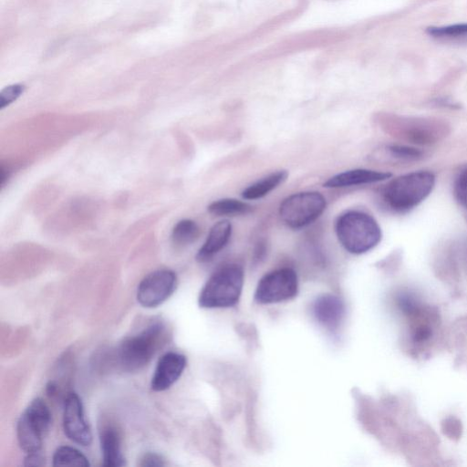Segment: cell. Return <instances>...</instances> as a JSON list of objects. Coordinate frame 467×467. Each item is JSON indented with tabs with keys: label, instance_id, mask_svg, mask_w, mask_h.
<instances>
[{
	"label": "cell",
	"instance_id": "8",
	"mask_svg": "<svg viewBox=\"0 0 467 467\" xmlns=\"http://www.w3.org/2000/svg\"><path fill=\"white\" fill-rule=\"evenodd\" d=\"M298 291L296 273L288 267L265 275L255 289L254 300L259 304L279 303L295 297Z\"/></svg>",
	"mask_w": 467,
	"mask_h": 467
},
{
	"label": "cell",
	"instance_id": "1",
	"mask_svg": "<svg viewBox=\"0 0 467 467\" xmlns=\"http://www.w3.org/2000/svg\"><path fill=\"white\" fill-rule=\"evenodd\" d=\"M379 123L390 136L418 146L435 144L451 132L450 124L436 117L403 116L382 114Z\"/></svg>",
	"mask_w": 467,
	"mask_h": 467
},
{
	"label": "cell",
	"instance_id": "23",
	"mask_svg": "<svg viewBox=\"0 0 467 467\" xmlns=\"http://www.w3.org/2000/svg\"><path fill=\"white\" fill-rule=\"evenodd\" d=\"M453 193L459 204L467 209V167L457 176L453 185Z\"/></svg>",
	"mask_w": 467,
	"mask_h": 467
},
{
	"label": "cell",
	"instance_id": "6",
	"mask_svg": "<svg viewBox=\"0 0 467 467\" xmlns=\"http://www.w3.org/2000/svg\"><path fill=\"white\" fill-rule=\"evenodd\" d=\"M51 424V412L46 402L36 398L20 416L16 435L19 445L26 453L41 451L42 441Z\"/></svg>",
	"mask_w": 467,
	"mask_h": 467
},
{
	"label": "cell",
	"instance_id": "11",
	"mask_svg": "<svg viewBox=\"0 0 467 467\" xmlns=\"http://www.w3.org/2000/svg\"><path fill=\"white\" fill-rule=\"evenodd\" d=\"M397 303L399 308L410 321V337L413 342L421 344L430 339L433 330L431 314L423 308L414 295L402 292L398 296Z\"/></svg>",
	"mask_w": 467,
	"mask_h": 467
},
{
	"label": "cell",
	"instance_id": "12",
	"mask_svg": "<svg viewBox=\"0 0 467 467\" xmlns=\"http://www.w3.org/2000/svg\"><path fill=\"white\" fill-rule=\"evenodd\" d=\"M187 364L186 357L177 352H168L159 359L150 381L154 391L170 389L182 376Z\"/></svg>",
	"mask_w": 467,
	"mask_h": 467
},
{
	"label": "cell",
	"instance_id": "9",
	"mask_svg": "<svg viewBox=\"0 0 467 467\" xmlns=\"http://www.w3.org/2000/svg\"><path fill=\"white\" fill-rule=\"evenodd\" d=\"M176 286L177 275L172 270L153 271L139 284L137 300L143 307H157L174 293Z\"/></svg>",
	"mask_w": 467,
	"mask_h": 467
},
{
	"label": "cell",
	"instance_id": "15",
	"mask_svg": "<svg viewBox=\"0 0 467 467\" xmlns=\"http://www.w3.org/2000/svg\"><path fill=\"white\" fill-rule=\"evenodd\" d=\"M313 313L321 325L332 330L339 326L344 317L345 307L338 297L324 295L315 301Z\"/></svg>",
	"mask_w": 467,
	"mask_h": 467
},
{
	"label": "cell",
	"instance_id": "18",
	"mask_svg": "<svg viewBox=\"0 0 467 467\" xmlns=\"http://www.w3.org/2000/svg\"><path fill=\"white\" fill-rule=\"evenodd\" d=\"M207 209L210 213L216 216H235L249 213L252 206L237 199L225 198L213 202Z\"/></svg>",
	"mask_w": 467,
	"mask_h": 467
},
{
	"label": "cell",
	"instance_id": "2",
	"mask_svg": "<svg viewBox=\"0 0 467 467\" xmlns=\"http://www.w3.org/2000/svg\"><path fill=\"white\" fill-rule=\"evenodd\" d=\"M435 175L429 171H417L391 180L383 189L385 203L397 213L408 212L418 206L431 192Z\"/></svg>",
	"mask_w": 467,
	"mask_h": 467
},
{
	"label": "cell",
	"instance_id": "4",
	"mask_svg": "<svg viewBox=\"0 0 467 467\" xmlns=\"http://www.w3.org/2000/svg\"><path fill=\"white\" fill-rule=\"evenodd\" d=\"M244 270L236 264L224 265L215 271L201 290L198 303L203 308L234 306L241 296Z\"/></svg>",
	"mask_w": 467,
	"mask_h": 467
},
{
	"label": "cell",
	"instance_id": "5",
	"mask_svg": "<svg viewBox=\"0 0 467 467\" xmlns=\"http://www.w3.org/2000/svg\"><path fill=\"white\" fill-rule=\"evenodd\" d=\"M161 322L149 325L136 335L125 338L117 349V360L127 371H136L147 365L166 337Z\"/></svg>",
	"mask_w": 467,
	"mask_h": 467
},
{
	"label": "cell",
	"instance_id": "14",
	"mask_svg": "<svg viewBox=\"0 0 467 467\" xmlns=\"http://www.w3.org/2000/svg\"><path fill=\"white\" fill-rule=\"evenodd\" d=\"M99 441L104 466L120 467L125 465L120 435L115 426L111 424L103 425L99 431Z\"/></svg>",
	"mask_w": 467,
	"mask_h": 467
},
{
	"label": "cell",
	"instance_id": "21",
	"mask_svg": "<svg viewBox=\"0 0 467 467\" xmlns=\"http://www.w3.org/2000/svg\"><path fill=\"white\" fill-rule=\"evenodd\" d=\"M426 33L431 37L437 39H467V23L443 26H429L426 28Z\"/></svg>",
	"mask_w": 467,
	"mask_h": 467
},
{
	"label": "cell",
	"instance_id": "26",
	"mask_svg": "<svg viewBox=\"0 0 467 467\" xmlns=\"http://www.w3.org/2000/svg\"><path fill=\"white\" fill-rule=\"evenodd\" d=\"M45 463V458L41 451L26 453L25 458L26 466H41Z\"/></svg>",
	"mask_w": 467,
	"mask_h": 467
},
{
	"label": "cell",
	"instance_id": "13",
	"mask_svg": "<svg viewBox=\"0 0 467 467\" xmlns=\"http://www.w3.org/2000/svg\"><path fill=\"white\" fill-rule=\"evenodd\" d=\"M390 172L368 169H354L337 173L324 182L327 188H343L373 183L389 179Z\"/></svg>",
	"mask_w": 467,
	"mask_h": 467
},
{
	"label": "cell",
	"instance_id": "7",
	"mask_svg": "<svg viewBox=\"0 0 467 467\" xmlns=\"http://www.w3.org/2000/svg\"><path fill=\"white\" fill-rule=\"evenodd\" d=\"M326 206L325 197L317 192H296L281 202L279 215L288 227L299 229L316 221Z\"/></svg>",
	"mask_w": 467,
	"mask_h": 467
},
{
	"label": "cell",
	"instance_id": "27",
	"mask_svg": "<svg viewBox=\"0 0 467 467\" xmlns=\"http://www.w3.org/2000/svg\"><path fill=\"white\" fill-rule=\"evenodd\" d=\"M57 386L55 381H49L47 384L46 391L48 396H54L57 393Z\"/></svg>",
	"mask_w": 467,
	"mask_h": 467
},
{
	"label": "cell",
	"instance_id": "10",
	"mask_svg": "<svg viewBox=\"0 0 467 467\" xmlns=\"http://www.w3.org/2000/svg\"><path fill=\"white\" fill-rule=\"evenodd\" d=\"M63 429L67 437L81 446H88L92 441L90 428L85 419L80 398L69 392L64 401Z\"/></svg>",
	"mask_w": 467,
	"mask_h": 467
},
{
	"label": "cell",
	"instance_id": "20",
	"mask_svg": "<svg viewBox=\"0 0 467 467\" xmlns=\"http://www.w3.org/2000/svg\"><path fill=\"white\" fill-rule=\"evenodd\" d=\"M54 466H89L88 458L78 450L70 446H60L53 455Z\"/></svg>",
	"mask_w": 467,
	"mask_h": 467
},
{
	"label": "cell",
	"instance_id": "16",
	"mask_svg": "<svg viewBox=\"0 0 467 467\" xmlns=\"http://www.w3.org/2000/svg\"><path fill=\"white\" fill-rule=\"evenodd\" d=\"M233 227L228 220L216 223L196 254L199 262H207L225 247L232 235Z\"/></svg>",
	"mask_w": 467,
	"mask_h": 467
},
{
	"label": "cell",
	"instance_id": "17",
	"mask_svg": "<svg viewBox=\"0 0 467 467\" xmlns=\"http://www.w3.org/2000/svg\"><path fill=\"white\" fill-rule=\"evenodd\" d=\"M286 171H277L256 181L242 192V197L245 200H256L267 195L282 184L287 178Z\"/></svg>",
	"mask_w": 467,
	"mask_h": 467
},
{
	"label": "cell",
	"instance_id": "22",
	"mask_svg": "<svg viewBox=\"0 0 467 467\" xmlns=\"http://www.w3.org/2000/svg\"><path fill=\"white\" fill-rule=\"evenodd\" d=\"M386 151L394 160L405 162L420 160L424 155L420 149L411 145H390L386 148Z\"/></svg>",
	"mask_w": 467,
	"mask_h": 467
},
{
	"label": "cell",
	"instance_id": "25",
	"mask_svg": "<svg viewBox=\"0 0 467 467\" xmlns=\"http://www.w3.org/2000/svg\"><path fill=\"white\" fill-rule=\"evenodd\" d=\"M139 465L142 467H159L166 465V462L161 455L148 452L140 458Z\"/></svg>",
	"mask_w": 467,
	"mask_h": 467
},
{
	"label": "cell",
	"instance_id": "3",
	"mask_svg": "<svg viewBox=\"0 0 467 467\" xmlns=\"http://www.w3.org/2000/svg\"><path fill=\"white\" fill-rule=\"evenodd\" d=\"M335 229L341 245L354 254L371 250L382 236L378 222L370 214L360 211H348L341 214Z\"/></svg>",
	"mask_w": 467,
	"mask_h": 467
},
{
	"label": "cell",
	"instance_id": "19",
	"mask_svg": "<svg viewBox=\"0 0 467 467\" xmlns=\"http://www.w3.org/2000/svg\"><path fill=\"white\" fill-rule=\"evenodd\" d=\"M200 234L198 224L191 219L179 221L171 232V240L174 244L183 246L193 243Z\"/></svg>",
	"mask_w": 467,
	"mask_h": 467
},
{
	"label": "cell",
	"instance_id": "24",
	"mask_svg": "<svg viewBox=\"0 0 467 467\" xmlns=\"http://www.w3.org/2000/svg\"><path fill=\"white\" fill-rule=\"evenodd\" d=\"M24 89L25 86L21 84L10 85L2 89L0 92V109H4L19 98Z\"/></svg>",
	"mask_w": 467,
	"mask_h": 467
}]
</instances>
